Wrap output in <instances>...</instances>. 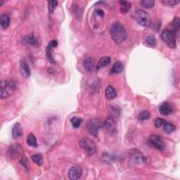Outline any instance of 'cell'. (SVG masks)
<instances>
[{
	"mask_svg": "<svg viewBox=\"0 0 180 180\" xmlns=\"http://www.w3.org/2000/svg\"><path fill=\"white\" fill-rule=\"evenodd\" d=\"M162 3L167 5V6H175L179 3V0H163L162 1Z\"/></svg>",
	"mask_w": 180,
	"mask_h": 180,
	"instance_id": "obj_32",
	"label": "cell"
},
{
	"mask_svg": "<svg viewBox=\"0 0 180 180\" xmlns=\"http://www.w3.org/2000/svg\"><path fill=\"white\" fill-rule=\"evenodd\" d=\"M161 37L169 47L173 49L176 47V35L173 31L164 30L162 32Z\"/></svg>",
	"mask_w": 180,
	"mask_h": 180,
	"instance_id": "obj_6",
	"label": "cell"
},
{
	"mask_svg": "<svg viewBox=\"0 0 180 180\" xmlns=\"http://www.w3.org/2000/svg\"><path fill=\"white\" fill-rule=\"evenodd\" d=\"M27 143L30 146V147H37L38 146L36 137L33 134H32V133H30V134H29V135L28 136Z\"/></svg>",
	"mask_w": 180,
	"mask_h": 180,
	"instance_id": "obj_22",
	"label": "cell"
},
{
	"mask_svg": "<svg viewBox=\"0 0 180 180\" xmlns=\"http://www.w3.org/2000/svg\"><path fill=\"white\" fill-rule=\"evenodd\" d=\"M105 95L106 97L109 100H113L114 99L117 97V92L115 89L111 87V86H108L107 87L105 91Z\"/></svg>",
	"mask_w": 180,
	"mask_h": 180,
	"instance_id": "obj_16",
	"label": "cell"
},
{
	"mask_svg": "<svg viewBox=\"0 0 180 180\" xmlns=\"http://www.w3.org/2000/svg\"><path fill=\"white\" fill-rule=\"evenodd\" d=\"M121 4V9H120V11L121 14H126L128 12L130 8L132 7V4L129 2L127 1H121L119 2Z\"/></svg>",
	"mask_w": 180,
	"mask_h": 180,
	"instance_id": "obj_20",
	"label": "cell"
},
{
	"mask_svg": "<svg viewBox=\"0 0 180 180\" xmlns=\"http://www.w3.org/2000/svg\"><path fill=\"white\" fill-rule=\"evenodd\" d=\"M16 89L15 82L13 80H4L0 83V98L6 99L10 97Z\"/></svg>",
	"mask_w": 180,
	"mask_h": 180,
	"instance_id": "obj_2",
	"label": "cell"
},
{
	"mask_svg": "<svg viewBox=\"0 0 180 180\" xmlns=\"http://www.w3.org/2000/svg\"><path fill=\"white\" fill-rule=\"evenodd\" d=\"M4 3V2L2 1V0H0V6H2L3 5V4Z\"/></svg>",
	"mask_w": 180,
	"mask_h": 180,
	"instance_id": "obj_37",
	"label": "cell"
},
{
	"mask_svg": "<svg viewBox=\"0 0 180 180\" xmlns=\"http://www.w3.org/2000/svg\"><path fill=\"white\" fill-rule=\"evenodd\" d=\"M23 135V128L20 123H15L12 130V137L14 139H19Z\"/></svg>",
	"mask_w": 180,
	"mask_h": 180,
	"instance_id": "obj_14",
	"label": "cell"
},
{
	"mask_svg": "<svg viewBox=\"0 0 180 180\" xmlns=\"http://www.w3.org/2000/svg\"><path fill=\"white\" fill-rule=\"evenodd\" d=\"M102 122L98 118H93L90 120L87 123V128L90 134L96 137L102 125Z\"/></svg>",
	"mask_w": 180,
	"mask_h": 180,
	"instance_id": "obj_5",
	"label": "cell"
},
{
	"mask_svg": "<svg viewBox=\"0 0 180 180\" xmlns=\"http://www.w3.org/2000/svg\"><path fill=\"white\" fill-rule=\"evenodd\" d=\"M135 19L139 24L143 27H148L151 24V18L147 12L142 9H137L135 11Z\"/></svg>",
	"mask_w": 180,
	"mask_h": 180,
	"instance_id": "obj_4",
	"label": "cell"
},
{
	"mask_svg": "<svg viewBox=\"0 0 180 180\" xmlns=\"http://www.w3.org/2000/svg\"><path fill=\"white\" fill-rule=\"evenodd\" d=\"M148 144L151 147L159 151H163L165 147L163 139L157 134H152L148 139Z\"/></svg>",
	"mask_w": 180,
	"mask_h": 180,
	"instance_id": "obj_7",
	"label": "cell"
},
{
	"mask_svg": "<svg viewBox=\"0 0 180 180\" xmlns=\"http://www.w3.org/2000/svg\"><path fill=\"white\" fill-rule=\"evenodd\" d=\"M140 4L145 9H151L154 6L155 2L153 0H142L140 2Z\"/></svg>",
	"mask_w": 180,
	"mask_h": 180,
	"instance_id": "obj_26",
	"label": "cell"
},
{
	"mask_svg": "<svg viewBox=\"0 0 180 180\" xmlns=\"http://www.w3.org/2000/svg\"><path fill=\"white\" fill-rule=\"evenodd\" d=\"M84 66L88 72H92L96 69V64L94 59L92 58H87L85 60Z\"/></svg>",
	"mask_w": 180,
	"mask_h": 180,
	"instance_id": "obj_15",
	"label": "cell"
},
{
	"mask_svg": "<svg viewBox=\"0 0 180 180\" xmlns=\"http://www.w3.org/2000/svg\"><path fill=\"white\" fill-rule=\"evenodd\" d=\"M172 25H173L174 31L173 32L174 33V35H178L179 31V27H180V20L178 17H175L173 20V23H172Z\"/></svg>",
	"mask_w": 180,
	"mask_h": 180,
	"instance_id": "obj_23",
	"label": "cell"
},
{
	"mask_svg": "<svg viewBox=\"0 0 180 180\" xmlns=\"http://www.w3.org/2000/svg\"><path fill=\"white\" fill-rule=\"evenodd\" d=\"M146 42L151 46H156V44H157V41H156V38L153 36L151 35L147 36L146 37Z\"/></svg>",
	"mask_w": 180,
	"mask_h": 180,
	"instance_id": "obj_29",
	"label": "cell"
},
{
	"mask_svg": "<svg viewBox=\"0 0 180 180\" xmlns=\"http://www.w3.org/2000/svg\"><path fill=\"white\" fill-rule=\"evenodd\" d=\"M159 111L163 116H169V115L173 113V107L169 103L165 102L160 105V108H159Z\"/></svg>",
	"mask_w": 180,
	"mask_h": 180,
	"instance_id": "obj_12",
	"label": "cell"
},
{
	"mask_svg": "<svg viewBox=\"0 0 180 180\" xmlns=\"http://www.w3.org/2000/svg\"><path fill=\"white\" fill-rule=\"evenodd\" d=\"M80 147L88 156H92L96 152V146L92 139L87 137L82 138L79 142Z\"/></svg>",
	"mask_w": 180,
	"mask_h": 180,
	"instance_id": "obj_3",
	"label": "cell"
},
{
	"mask_svg": "<svg viewBox=\"0 0 180 180\" xmlns=\"http://www.w3.org/2000/svg\"><path fill=\"white\" fill-rule=\"evenodd\" d=\"M130 156H131L132 160L134 163H144L145 158L142 154V153L139 151L137 149H134L130 151Z\"/></svg>",
	"mask_w": 180,
	"mask_h": 180,
	"instance_id": "obj_11",
	"label": "cell"
},
{
	"mask_svg": "<svg viewBox=\"0 0 180 180\" xmlns=\"http://www.w3.org/2000/svg\"><path fill=\"white\" fill-rule=\"evenodd\" d=\"M23 148L19 143H14L9 147L8 150V155L11 159H15L23 156Z\"/></svg>",
	"mask_w": 180,
	"mask_h": 180,
	"instance_id": "obj_8",
	"label": "cell"
},
{
	"mask_svg": "<svg viewBox=\"0 0 180 180\" xmlns=\"http://www.w3.org/2000/svg\"><path fill=\"white\" fill-rule=\"evenodd\" d=\"M20 71L21 72V74L23 77L26 78L29 77L31 75L30 69L29 67V65L28 64V63L24 60L20 61Z\"/></svg>",
	"mask_w": 180,
	"mask_h": 180,
	"instance_id": "obj_13",
	"label": "cell"
},
{
	"mask_svg": "<svg viewBox=\"0 0 180 180\" xmlns=\"http://www.w3.org/2000/svg\"><path fill=\"white\" fill-rule=\"evenodd\" d=\"M0 24L3 29H7L10 25V18L7 14H2L0 17Z\"/></svg>",
	"mask_w": 180,
	"mask_h": 180,
	"instance_id": "obj_17",
	"label": "cell"
},
{
	"mask_svg": "<svg viewBox=\"0 0 180 180\" xmlns=\"http://www.w3.org/2000/svg\"><path fill=\"white\" fill-rule=\"evenodd\" d=\"M166 121L163 118H157L154 122V125L156 128H160L165 124Z\"/></svg>",
	"mask_w": 180,
	"mask_h": 180,
	"instance_id": "obj_31",
	"label": "cell"
},
{
	"mask_svg": "<svg viewBox=\"0 0 180 180\" xmlns=\"http://www.w3.org/2000/svg\"><path fill=\"white\" fill-rule=\"evenodd\" d=\"M23 43L25 44H29V45H36L37 44V41L36 40V38L35 36H34L33 34H31V35H27L26 37L23 38Z\"/></svg>",
	"mask_w": 180,
	"mask_h": 180,
	"instance_id": "obj_18",
	"label": "cell"
},
{
	"mask_svg": "<svg viewBox=\"0 0 180 180\" xmlns=\"http://www.w3.org/2000/svg\"><path fill=\"white\" fill-rule=\"evenodd\" d=\"M70 122H71L73 127H75V128H78V127H80L81 123H82V120L80 118H77V117H72L70 119Z\"/></svg>",
	"mask_w": 180,
	"mask_h": 180,
	"instance_id": "obj_28",
	"label": "cell"
},
{
	"mask_svg": "<svg viewBox=\"0 0 180 180\" xmlns=\"http://www.w3.org/2000/svg\"><path fill=\"white\" fill-rule=\"evenodd\" d=\"M150 117L151 113L149 111H143L142 113H139V116H138V119H139V121H148V120L150 118Z\"/></svg>",
	"mask_w": 180,
	"mask_h": 180,
	"instance_id": "obj_27",
	"label": "cell"
},
{
	"mask_svg": "<svg viewBox=\"0 0 180 180\" xmlns=\"http://www.w3.org/2000/svg\"><path fill=\"white\" fill-rule=\"evenodd\" d=\"M115 158L113 157V156H111L110 154H105L103 156V161H105L106 163H112V162L114 161Z\"/></svg>",
	"mask_w": 180,
	"mask_h": 180,
	"instance_id": "obj_33",
	"label": "cell"
},
{
	"mask_svg": "<svg viewBox=\"0 0 180 180\" xmlns=\"http://www.w3.org/2000/svg\"><path fill=\"white\" fill-rule=\"evenodd\" d=\"M111 62V58L108 56H105V57H103V58H101L99 61L98 62V64L97 66H96V70H99L101 68H102L105 67L106 66H108V65L110 64Z\"/></svg>",
	"mask_w": 180,
	"mask_h": 180,
	"instance_id": "obj_19",
	"label": "cell"
},
{
	"mask_svg": "<svg viewBox=\"0 0 180 180\" xmlns=\"http://www.w3.org/2000/svg\"><path fill=\"white\" fill-rule=\"evenodd\" d=\"M103 125L106 131L110 134H113L116 131V122L113 117L107 118Z\"/></svg>",
	"mask_w": 180,
	"mask_h": 180,
	"instance_id": "obj_9",
	"label": "cell"
},
{
	"mask_svg": "<svg viewBox=\"0 0 180 180\" xmlns=\"http://www.w3.org/2000/svg\"><path fill=\"white\" fill-rule=\"evenodd\" d=\"M82 174V169L79 166H73L69 169L68 177L70 179H79Z\"/></svg>",
	"mask_w": 180,
	"mask_h": 180,
	"instance_id": "obj_10",
	"label": "cell"
},
{
	"mask_svg": "<svg viewBox=\"0 0 180 180\" xmlns=\"http://www.w3.org/2000/svg\"><path fill=\"white\" fill-rule=\"evenodd\" d=\"M163 130L167 134H170L175 130V126L173 124L169 123V122H165V124L163 125Z\"/></svg>",
	"mask_w": 180,
	"mask_h": 180,
	"instance_id": "obj_25",
	"label": "cell"
},
{
	"mask_svg": "<svg viewBox=\"0 0 180 180\" xmlns=\"http://www.w3.org/2000/svg\"><path fill=\"white\" fill-rule=\"evenodd\" d=\"M95 13H96V14H97L98 15H99L100 17H103V15H104V12L102 11V10H101V9L96 10Z\"/></svg>",
	"mask_w": 180,
	"mask_h": 180,
	"instance_id": "obj_36",
	"label": "cell"
},
{
	"mask_svg": "<svg viewBox=\"0 0 180 180\" xmlns=\"http://www.w3.org/2000/svg\"><path fill=\"white\" fill-rule=\"evenodd\" d=\"M20 163L21 165L23 166V167H25V168H28V163H29V162H28V159L26 158L25 156H22L21 157H20Z\"/></svg>",
	"mask_w": 180,
	"mask_h": 180,
	"instance_id": "obj_34",
	"label": "cell"
},
{
	"mask_svg": "<svg viewBox=\"0 0 180 180\" xmlns=\"http://www.w3.org/2000/svg\"><path fill=\"white\" fill-rule=\"evenodd\" d=\"M32 160L35 163L37 166H41L43 164V157L42 154H35L34 156H32L31 157Z\"/></svg>",
	"mask_w": 180,
	"mask_h": 180,
	"instance_id": "obj_24",
	"label": "cell"
},
{
	"mask_svg": "<svg viewBox=\"0 0 180 180\" xmlns=\"http://www.w3.org/2000/svg\"><path fill=\"white\" fill-rule=\"evenodd\" d=\"M58 5V2L54 1V0H51V1H48V8L50 14H52L54 11V10Z\"/></svg>",
	"mask_w": 180,
	"mask_h": 180,
	"instance_id": "obj_30",
	"label": "cell"
},
{
	"mask_svg": "<svg viewBox=\"0 0 180 180\" xmlns=\"http://www.w3.org/2000/svg\"><path fill=\"white\" fill-rule=\"evenodd\" d=\"M110 33L112 40L118 44H122L127 37L126 30L119 23H115L112 25Z\"/></svg>",
	"mask_w": 180,
	"mask_h": 180,
	"instance_id": "obj_1",
	"label": "cell"
},
{
	"mask_svg": "<svg viewBox=\"0 0 180 180\" xmlns=\"http://www.w3.org/2000/svg\"><path fill=\"white\" fill-rule=\"evenodd\" d=\"M123 70V65L121 62H116L111 69L112 74H118Z\"/></svg>",
	"mask_w": 180,
	"mask_h": 180,
	"instance_id": "obj_21",
	"label": "cell"
},
{
	"mask_svg": "<svg viewBox=\"0 0 180 180\" xmlns=\"http://www.w3.org/2000/svg\"><path fill=\"white\" fill-rule=\"evenodd\" d=\"M57 45H58V42H57L56 40H52V41L50 42L49 43L48 46H47V48L53 49L54 48L56 47Z\"/></svg>",
	"mask_w": 180,
	"mask_h": 180,
	"instance_id": "obj_35",
	"label": "cell"
}]
</instances>
